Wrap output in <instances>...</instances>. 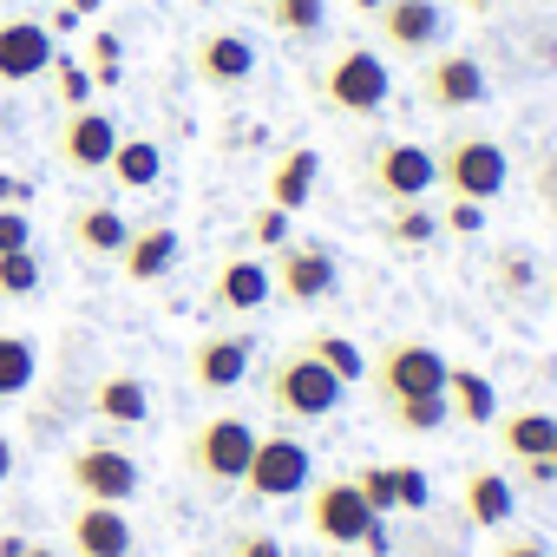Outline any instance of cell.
Segmentation results:
<instances>
[{"label":"cell","mask_w":557,"mask_h":557,"mask_svg":"<svg viewBox=\"0 0 557 557\" xmlns=\"http://www.w3.org/2000/svg\"><path fill=\"white\" fill-rule=\"evenodd\" d=\"M544 459H550V466H557V440H550V453H544Z\"/></svg>","instance_id":"obj_49"},{"label":"cell","mask_w":557,"mask_h":557,"mask_svg":"<svg viewBox=\"0 0 557 557\" xmlns=\"http://www.w3.org/2000/svg\"><path fill=\"white\" fill-rule=\"evenodd\" d=\"M112 145H119V125H112V112H99V106L66 112V119H60V138H53V151H60L66 171H106V164H112Z\"/></svg>","instance_id":"obj_14"},{"label":"cell","mask_w":557,"mask_h":557,"mask_svg":"<svg viewBox=\"0 0 557 557\" xmlns=\"http://www.w3.org/2000/svg\"><path fill=\"white\" fill-rule=\"evenodd\" d=\"M498 557H550V550H544L537 537H505V544H498Z\"/></svg>","instance_id":"obj_42"},{"label":"cell","mask_w":557,"mask_h":557,"mask_svg":"<svg viewBox=\"0 0 557 557\" xmlns=\"http://www.w3.org/2000/svg\"><path fill=\"white\" fill-rule=\"evenodd\" d=\"M66 236H73L79 256H119L125 236H132V223H125L112 203H79V210L66 216Z\"/></svg>","instance_id":"obj_22"},{"label":"cell","mask_w":557,"mask_h":557,"mask_svg":"<svg viewBox=\"0 0 557 557\" xmlns=\"http://www.w3.org/2000/svg\"><path fill=\"white\" fill-rule=\"evenodd\" d=\"M66 479L86 505H132L145 485V466L119 446V440H86L66 453Z\"/></svg>","instance_id":"obj_7"},{"label":"cell","mask_w":557,"mask_h":557,"mask_svg":"<svg viewBox=\"0 0 557 557\" xmlns=\"http://www.w3.org/2000/svg\"><path fill=\"white\" fill-rule=\"evenodd\" d=\"M322 99L335 106V112H348V119H374L387 99H394V73H387V60L374 53V47H342L329 66H322Z\"/></svg>","instance_id":"obj_5"},{"label":"cell","mask_w":557,"mask_h":557,"mask_svg":"<svg viewBox=\"0 0 557 557\" xmlns=\"http://www.w3.org/2000/svg\"><path fill=\"white\" fill-rule=\"evenodd\" d=\"M14 466H21V453H14V440H8V433H0V492L14 485Z\"/></svg>","instance_id":"obj_43"},{"label":"cell","mask_w":557,"mask_h":557,"mask_svg":"<svg viewBox=\"0 0 557 557\" xmlns=\"http://www.w3.org/2000/svg\"><path fill=\"white\" fill-rule=\"evenodd\" d=\"M329 557H355V550H329Z\"/></svg>","instance_id":"obj_51"},{"label":"cell","mask_w":557,"mask_h":557,"mask_svg":"<svg viewBox=\"0 0 557 557\" xmlns=\"http://www.w3.org/2000/svg\"><path fill=\"white\" fill-rule=\"evenodd\" d=\"M223 557H289V550H283V537H269V531H230Z\"/></svg>","instance_id":"obj_38"},{"label":"cell","mask_w":557,"mask_h":557,"mask_svg":"<svg viewBox=\"0 0 557 557\" xmlns=\"http://www.w3.org/2000/svg\"><path fill=\"white\" fill-rule=\"evenodd\" d=\"M40 381V348L14 329H0V400H21Z\"/></svg>","instance_id":"obj_27"},{"label":"cell","mask_w":557,"mask_h":557,"mask_svg":"<svg viewBox=\"0 0 557 557\" xmlns=\"http://www.w3.org/2000/svg\"><path fill=\"white\" fill-rule=\"evenodd\" d=\"M518 466H524V485H537V492L557 485V466H550V459H518Z\"/></svg>","instance_id":"obj_41"},{"label":"cell","mask_w":557,"mask_h":557,"mask_svg":"<svg viewBox=\"0 0 557 557\" xmlns=\"http://www.w3.org/2000/svg\"><path fill=\"white\" fill-rule=\"evenodd\" d=\"M47 79H53V99H60V112H79V106H92V73H86L73 53H53Z\"/></svg>","instance_id":"obj_31"},{"label":"cell","mask_w":557,"mask_h":557,"mask_svg":"<svg viewBox=\"0 0 557 557\" xmlns=\"http://www.w3.org/2000/svg\"><path fill=\"white\" fill-rule=\"evenodd\" d=\"M27 197H34V190H27L21 177H0V203H14V210H27Z\"/></svg>","instance_id":"obj_44"},{"label":"cell","mask_w":557,"mask_h":557,"mask_svg":"<svg viewBox=\"0 0 557 557\" xmlns=\"http://www.w3.org/2000/svg\"><path fill=\"white\" fill-rule=\"evenodd\" d=\"M387 472H394V505H400V511H426V498H433L426 472H420V466H387Z\"/></svg>","instance_id":"obj_35"},{"label":"cell","mask_w":557,"mask_h":557,"mask_svg":"<svg viewBox=\"0 0 557 557\" xmlns=\"http://www.w3.org/2000/svg\"><path fill=\"white\" fill-rule=\"evenodd\" d=\"M34 289H40V256H34V249L0 256V296L21 302V296H34Z\"/></svg>","instance_id":"obj_33"},{"label":"cell","mask_w":557,"mask_h":557,"mask_svg":"<svg viewBox=\"0 0 557 557\" xmlns=\"http://www.w3.org/2000/svg\"><path fill=\"white\" fill-rule=\"evenodd\" d=\"M315 485V453L302 433H256V453H249V472H243V492L249 498H296Z\"/></svg>","instance_id":"obj_8"},{"label":"cell","mask_w":557,"mask_h":557,"mask_svg":"<svg viewBox=\"0 0 557 557\" xmlns=\"http://www.w3.org/2000/svg\"><path fill=\"white\" fill-rule=\"evenodd\" d=\"M249 361H256V342L249 335H203L190 348V381L203 394H230V387L249 381Z\"/></svg>","instance_id":"obj_16"},{"label":"cell","mask_w":557,"mask_h":557,"mask_svg":"<svg viewBox=\"0 0 557 557\" xmlns=\"http://www.w3.org/2000/svg\"><path fill=\"white\" fill-rule=\"evenodd\" d=\"M433 158H440V184H446L453 197L492 203V197L511 184V158H505V145L485 138V132H453Z\"/></svg>","instance_id":"obj_4"},{"label":"cell","mask_w":557,"mask_h":557,"mask_svg":"<svg viewBox=\"0 0 557 557\" xmlns=\"http://www.w3.org/2000/svg\"><path fill=\"white\" fill-rule=\"evenodd\" d=\"M387 236H394L400 249H426V243L440 236V216L426 210V197H420V203H394V216H387Z\"/></svg>","instance_id":"obj_32"},{"label":"cell","mask_w":557,"mask_h":557,"mask_svg":"<svg viewBox=\"0 0 557 557\" xmlns=\"http://www.w3.org/2000/svg\"><path fill=\"white\" fill-rule=\"evenodd\" d=\"M14 249H34V223H27V210L0 203V256H14Z\"/></svg>","instance_id":"obj_39"},{"label":"cell","mask_w":557,"mask_h":557,"mask_svg":"<svg viewBox=\"0 0 557 557\" xmlns=\"http://www.w3.org/2000/svg\"><path fill=\"white\" fill-rule=\"evenodd\" d=\"M86 53H92V86H119V53H125L119 34H92Z\"/></svg>","instance_id":"obj_37"},{"label":"cell","mask_w":557,"mask_h":557,"mask_svg":"<svg viewBox=\"0 0 557 557\" xmlns=\"http://www.w3.org/2000/svg\"><path fill=\"white\" fill-rule=\"evenodd\" d=\"M106 171H112L125 190H151V184H158V171H164V151H158V138H119Z\"/></svg>","instance_id":"obj_26"},{"label":"cell","mask_w":557,"mask_h":557,"mask_svg":"<svg viewBox=\"0 0 557 557\" xmlns=\"http://www.w3.org/2000/svg\"><path fill=\"white\" fill-rule=\"evenodd\" d=\"M459 511H466V524H479V531H498V524H511V511H518V492H511V479H505V472L479 466V472H466Z\"/></svg>","instance_id":"obj_20"},{"label":"cell","mask_w":557,"mask_h":557,"mask_svg":"<svg viewBox=\"0 0 557 557\" xmlns=\"http://www.w3.org/2000/svg\"><path fill=\"white\" fill-rule=\"evenodd\" d=\"M355 8H361V14H381V8H387V0H355Z\"/></svg>","instance_id":"obj_48"},{"label":"cell","mask_w":557,"mask_h":557,"mask_svg":"<svg viewBox=\"0 0 557 557\" xmlns=\"http://www.w3.org/2000/svg\"><path fill=\"white\" fill-rule=\"evenodd\" d=\"M190 73H197L203 86L230 92V86H243V79L256 73V40L236 34V27H210V34H197V47H190Z\"/></svg>","instance_id":"obj_13"},{"label":"cell","mask_w":557,"mask_h":557,"mask_svg":"<svg viewBox=\"0 0 557 557\" xmlns=\"http://www.w3.org/2000/svg\"><path fill=\"white\" fill-rule=\"evenodd\" d=\"M446 355L433 348V342H413V335H394L381 355H374V368H368V387L381 394V407L387 400H413V394H446Z\"/></svg>","instance_id":"obj_6"},{"label":"cell","mask_w":557,"mask_h":557,"mask_svg":"<svg viewBox=\"0 0 557 557\" xmlns=\"http://www.w3.org/2000/svg\"><path fill=\"white\" fill-rule=\"evenodd\" d=\"M466 8H472V14H492V8H505V0H466Z\"/></svg>","instance_id":"obj_46"},{"label":"cell","mask_w":557,"mask_h":557,"mask_svg":"<svg viewBox=\"0 0 557 557\" xmlns=\"http://www.w3.org/2000/svg\"><path fill=\"white\" fill-rule=\"evenodd\" d=\"M21 557H60V550H53V544H27Z\"/></svg>","instance_id":"obj_47"},{"label":"cell","mask_w":557,"mask_h":557,"mask_svg":"<svg viewBox=\"0 0 557 557\" xmlns=\"http://www.w3.org/2000/svg\"><path fill=\"white\" fill-rule=\"evenodd\" d=\"M60 40L47 34V21H0V86H34L47 79Z\"/></svg>","instance_id":"obj_15"},{"label":"cell","mask_w":557,"mask_h":557,"mask_svg":"<svg viewBox=\"0 0 557 557\" xmlns=\"http://www.w3.org/2000/svg\"><path fill=\"white\" fill-rule=\"evenodd\" d=\"M387 420H394V433H446L453 426V407H446V394H413V400H387Z\"/></svg>","instance_id":"obj_28"},{"label":"cell","mask_w":557,"mask_h":557,"mask_svg":"<svg viewBox=\"0 0 557 557\" xmlns=\"http://www.w3.org/2000/svg\"><path fill=\"white\" fill-rule=\"evenodd\" d=\"M440 230H453V236H479V230H485V203L453 197V203H446V216H440Z\"/></svg>","instance_id":"obj_40"},{"label":"cell","mask_w":557,"mask_h":557,"mask_svg":"<svg viewBox=\"0 0 557 557\" xmlns=\"http://www.w3.org/2000/svg\"><path fill=\"white\" fill-rule=\"evenodd\" d=\"M249 453H256V426L243 413H216L184 440V472L197 485H210V492H230V485H243Z\"/></svg>","instance_id":"obj_3"},{"label":"cell","mask_w":557,"mask_h":557,"mask_svg":"<svg viewBox=\"0 0 557 557\" xmlns=\"http://www.w3.org/2000/svg\"><path fill=\"white\" fill-rule=\"evenodd\" d=\"M177 230L171 223H138L119 249V269H125V283H164V275L177 269Z\"/></svg>","instance_id":"obj_19"},{"label":"cell","mask_w":557,"mask_h":557,"mask_svg":"<svg viewBox=\"0 0 557 557\" xmlns=\"http://www.w3.org/2000/svg\"><path fill=\"white\" fill-rule=\"evenodd\" d=\"M269 275H275V296H283V302L309 309V302H329L335 296L342 262H335L329 243H283V249H275V262H269Z\"/></svg>","instance_id":"obj_9"},{"label":"cell","mask_w":557,"mask_h":557,"mask_svg":"<svg viewBox=\"0 0 557 557\" xmlns=\"http://www.w3.org/2000/svg\"><path fill=\"white\" fill-rule=\"evenodd\" d=\"M66 537H73L79 557H132V550H138V531H132L125 505H86V498H79Z\"/></svg>","instance_id":"obj_17"},{"label":"cell","mask_w":557,"mask_h":557,"mask_svg":"<svg viewBox=\"0 0 557 557\" xmlns=\"http://www.w3.org/2000/svg\"><path fill=\"white\" fill-rule=\"evenodd\" d=\"M296 348H309V355H315L335 381H348V387H355V381H368V355H361L348 335H302Z\"/></svg>","instance_id":"obj_30"},{"label":"cell","mask_w":557,"mask_h":557,"mask_svg":"<svg viewBox=\"0 0 557 557\" xmlns=\"http://www.w3.org/2000/svg\"><path fill=\"white\" fill-rule=\"evenodd\" d=\"M348 479L361 485L368 511H381V518H387V511H400V505H394V472H387V466H361V472H348Z\"/></svg>","instance_id":"obj_34"},{"label":"cell","mask_w":557,"mask_h":557,"mask_svg":"<svg viewBox=\"0 0 557 557\" xmlns=\"http://www.w3.org/2000/svg\"><path fill=\"white\" fill-rule=\"evenodd\" d=\"M342 400H348V381H335L309 348H289L283 361H275V374H269V407L283 413L289 426H315V420H329Z\"/></svg>","instance_id":"obj_2"},{"label":"cell","mask_w":557,"mask_h":557,"mask_svg":"<svg viewBox=\"0 0 557 557\" xmlns=\"http://www.w3.org/2000/svg\"><path fill=\"white\" fill-rule=\"evenodd\" d=\"M262 14L275 34H289V40H315L329 27V0H262Z\"/></svg>","instance_id":"obj_29"},{"label":"cell","mask_w":557,"mask_h":557,"mask_svg":"<svg viewBox=\"0 0 557 557\" xmlns=\"http://www.w3.org/2000/svg\"><path fill=\"white\" fill-rule=\"evenodd\" d=\"M374 21H381L387 53H407V60L440 53V40H446V8L440 0H387Z\"/></svg>","instance_id":"obj_12"},{"label":"cell","mask_w":557,"mask_h":557,"mask_svg":"<svg viewBox=\"0 0 557 557\" xmlns=\"http://www.w3.org/2000/svg\"><path fill=\"white\" fill-rule=\"evenodd\" d=\"M315 177H322V151H315V145L283 151V158H275V171H269V203L296 216V210L315 197Z\"/></svg>","instance_id":"obj_21"},{"label":"cell","mask_w":557,"mask_h":557,"mask_svg":"<svg viewBox=\"0 0 557 557\" xmlns=\"http://www.w3.org/2000/svg\"><path fill=\"white\" fill-rule=\"evenodd\" d=\"M249 236H256L262 249H283V243H296V236H289V210H275V203H262V210L249 216Z\"/></svg>","instance_id":"obj_36"},{"label":"cell","mask_w":557,"mask_h":557,"mask_svg":"<svg viewBox=\"0 0 557 557\" xmlns=\"http://www.w3.org/2000/svg\"><path fill=\"white\" fill-rule=\"evenodd\" d=\"M309 531H315L329 550L387 557V524H381V511H368V498H361L355 479H315V485H309Z\"/></svg>","instance_id":"obj_1"},{"label":"cell","mask_w":557,"mask_h":557,"mask_svg":"<svg viewBox=\"0 0 557 557\" xmlns=\"http://www.w3.org/2000/svg\"><path fill=\"white\" fill-rule=\"evenodd\" d=\"M368 184H374L387 203H420V197L440 184V158H433L426 145H413V138H394V145L374 151Z\"/></svg>","instance_id":"obj_10"},{"label":"cell","mask_w":557,"mask_h":557,"mask_svg":"<svg viewBox=\"0 0 557 557\" xmlns=\"http://www.w3.org/2000/svg\"><path fill=\"white\" fill-rule=\"evenodd\" d=\"M550 296H557V269H550Z\"/></svg>","instance_id":"obj_50"},{"label":"cell","mask_w":557,"mask_h":557,"mask_svg":"<svg viewBox=\"0 0 557 557\" xmlns=\"http://www.w3.org/2000/svg\"><path fill=\"white\" fill-rule=\"evenodd\" d=\"M66 8H73V14L86 21V14H99V8H106V0H66Z\"/></svg>","instance_id":"obj_45"},{"label":"cell","mask_w":557,"mask_h":557,"mask_svg":"<svg viewBox=\"0 0 557 557\" xmlns=\"http://www.w3.org/2000/svg\"><path fill=\"white\" fill-rule=\"evenodd\" d=\"M492 426H498V453H505V459H544L550 440H557V413H544V407L498 413Z\"/></svg>","instance_id":"obj_25"},{"label":"cell","mask_w":557,"mask_h":557,"mask_svg":"<svg viewBox=\"0 0 557 557\" xmlns=\"http://www.w3.org/2000/svg\"><path fill=\"white\" fill-rule=\"evenodd\" d=\"M269 296H275V275H269L262 256H230L216 269V283H210V309L216 315H256Z\"/></svg>","instance_id":"obj_18"},{"label":"cell","mask_w":557,"mask_h":557,"mask_svg":"<svg viewBox=\"0 0 557 557\" xmlns=\"http://www.w3.org/2000/svg\"><path fill=\"white\" fill-rule=\"evenodd\" d=\"M446 407L459 426H492L498 420V387L479 368H446Z\"/></svg>","instance_id":"obj_23"},{"label":"cell","mask_w":557,"mask_h":557,"mask_svg":"<svg viewBox=\"0 0 557 557\" xmlns=\"http://www.w3.org/2000/svg\"><path fill=\"white\" fill-rule=\"evenodd\" d=\"M92 413H99L106 426H145V420H151V387H145L138 374H106V381L92 387Z\"/></svg>","instance_id":"obj_24"},{"label":"cell","mask_w":557,"mask_h":557,"mask_svg":"<svg viewBox=\"0 0 557 557\" xmlns=\"http://www.w3.org/2000/svg\"><path fill=\"white\" fill-rule=\"evenodd\" d=\"M485 92L492 86H485V66L472 53H433L420 73V99L433 112H472V106H485Z\"/></svg>","instance_id":"obj_11"}]
</instances>
